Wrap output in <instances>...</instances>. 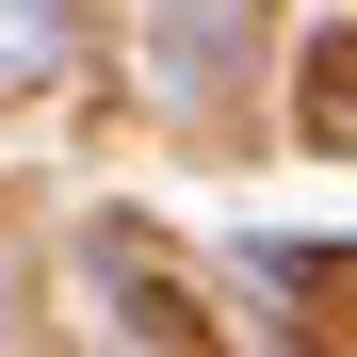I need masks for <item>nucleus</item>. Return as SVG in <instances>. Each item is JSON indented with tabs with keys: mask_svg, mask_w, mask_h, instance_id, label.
Wrapping results in <instances>:
<instances>
[{
	"mask_svg": "<svg viewBox=\"0 0 357 357\" xmlns=\"http://www.w3.org/2000/svg\"><path fill=\"white\" fill-rule=\"evenodd\" d=\"M244 33H260L244 0H178V17H162V82H195V98H211V82H227V49H244Z\"/></svg>",
	"mask_w": 357,
	"mask_h": 357,
	"instance_id": "obj_1",
	"label": "nucleus"
},
{
	"mask_svg": "<svg viewBox=\"0 0 357 357\" xmlns=\"http://www.w3.org/2000/svg\"><path fill=\"white\" fill-rule=\"evenodd\" d=\"M49 49H66V0H0V82L49 66Z\"/></svg>",
	"mask_w": 357,
	"mask_h": 357,
	"instance_id": "obj_2",
	"label": "nucleus"
}]
</instances>
